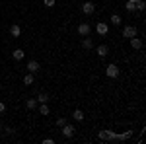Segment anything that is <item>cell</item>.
I'll return each instance as SVG.
<instances>
[{"label": "cell", "mask_w": 146, "mask_h": 144, "mask_svg": "<svg viewBox=\"0 0 146 144\" xmlns=\"http://www.w3.org/2000/svg\"><path fill=\"white\" fill-rule=\"evenodd\" d=\"M66 119H64V117H60V119H56V127H58V129H60V127H62V125H66Z\"/></svg>", "instance_id": "cell-22"}, {"label": "cell", "mask_w": 146, "mask_h": 144, "mask_svg": "<svg viewBox=\"0 0 146 144\" xmlns=\"http://www.w3.org/2000/svg\"><path fill=\"white\" fill-rule=\"evenodd\" d=\"M82 12H84L86 16H92V14L96 12V4H94L92 0H84V4H82Z\"/></svg>", "instance_id": "cell-6"}, {"label": "cell", "mask_w": 146, "mask_h": 144, "mask_svg": "<svg viewBox=\"0 0 146 144\" xmlns=\"http://www.w3.org/2000/svg\"><path fill=\"white\" fill-rule=\"evenodd\" d=\"M12 56H14V60H22L23 56H25V51L23 49H14L12 51Z\"/></svg>", "instance_id": "cell-15"}, {"label": "cell", "mask_w": 146, "mask_h": 144, "mask_svg": "<svg viewBox=\"0 0 146 144\" xmlns=\"http://www.w3.org/2000/svg\"><path fill=\"white\" fill-rule=\"evenodd\" d=\"M92 33V25L88 22H82L78 25V35L80 37H86V35H90Z\"/></svg>", "instance_id": "cell-8"}, {"label": "cell", "mask_w": 146, "mask_h": 144, "mask_svg": "<svg viewBox=\"0 0 146 144\" xmlns=\"http://www.w3.org/2000/svg\"><path fill=\"white\" fill-rule=\"evenodd\" d=\"M41 142H43V144H55V140H53V138H43Z\"/></svg>", "instance_id": "cell-23"}, {"label": "cell", "mask_w": 146, "mask_h": 144, "mask_svg": "<svg viewBox=\"0 0 146 144\" xmlns=\"http://www.w3.org/2000/svg\"><path fill=\"white\" fill-rule=\"evenodd\" d=\"M135 134V131H125V133H115V131H100L98 138L100 140H107V142H121V140H129Z\"/></svg>", "instance_id": "cell-1"}, {"label": "cell", "mask_w": 146, "mask_h": 144, "mask_svg": "<svg viewBox=\"0 0 146 144\" xmlns=\"http://www.w3.org/2000/svg\"><path fill=\"white\" fill-rule=\"evenodd\" d=\"M82 47L86 49V51H90V49H94V41H92L90 35H86L84 39H82Z\"/></svg>", "instance_id": "cell-13"}, {"label": "cell", "mask_w": 146, "mask_h": 144, "mask_svg": "<svg viewBox=\"0 0 146 144\" xmlns=\"http://www.w3.org/2000/svg\"><path fill=\"white\" fill-rule=\"evenodd\" d=\"M25 68H27V72H31V74H37V72H41V62H39V60H29Z\"/></svg>", "instance_id": "cell-9"}, {"label": "cell", "mask_w": 146, "mask_h": 144, "mask_svg": "<svg viewBox=\"0 0 146 144\" xmlns=\"http://www.w3.org/2000/svg\"><path fill=\"white\" fill-rule=\"evenodd\" d=\"M60 129H62V136H64V138H72V136H74V133H76V127H74L72 123L62 125Z\"/></svg>", "instance_id": "cell-5"}, {"label": "cell", "mask_w": 146, "mask_h": 144, "mask_svg": "<svg viewBox=\"0 0 146 144\" xmlns=\"http://www.w3.org/2000/svg\"><path fill=\"white\" fill-rule=\"evenodd\" d=\"M109 23H113V25H117V27H119V25L123 23V18H121L119 14H111V18H109Z\"/></svg>", "instance_id": "cell-14"}, {"label": "cell", "mask_w": 146, "mask_h": 144, "mask_svg": "<svg viewBox=\"0 0 146 144\" xmlns=\"http://www.w3.org/2000/svg\"><path fill=\"white\" fill-rule=\"evenodd\" d=\"M35 100H37V103H49V101H51V98H49V94H47V92H41Z\"/></svg>", "instance_id": "cell-16"}, {"label": "cell", "mask_w": 146, "mask_h": 144, "mask_svg": "<svg viewBox=\"0 0 146 144\" xmlns=\"http://www.w3.org/2000/svg\"><path fill=\"white\" fill-rule=\"evenodd\" d=\"M2 131H6L8 134H14V129H10V127H6V129H2Z\"/></svg>", "instance_id": "cell-25"}, {"label": "cell", "mask_w": 146, "mask_h": 144, "mask_svg": "<svg viewBox=\"0 0 146 144\" xmlns=\"http://www.w3.org/2000/svg\"><path fill=\"white\" fill-rule=\"evenodd\" d=\"M96 33L101 35V37H103V35H107V33H109V23L98 22V23H96Z\"/></svg>", "instance_id": "cell-7"}, {"label": "cell", "mask_w": 146, "mask_h": 144, "mask_svg": "<svg viewBox=\"0 0 146 144\" xmlns=\"http://www.w3.org/2000/svg\"><path fill=\"white\" fill-rule=\"evenodd\" d=\"M119 74H121V68L117 66L115 62H111V64L105 66V76L107 78H119Z\"/></svg>", "instance_id": "cell-3"}, {"label": "cell", "mask_w": 146, "mask_h": 144, "mask_svg": "<svg viewBox=\"0 0 146 144\" xmlns=\"http://www.w3.org/2000/svg\"><path fill=\"white\" fill-rule=\"evenodd\" d=\"M43 4H45L47 8H53V6L56 4V0H43Z\"/></svg>", "instance_id": "cell-21"}, {"label": "cell", "mask_w": 146, "mask_h": 144, "mask_svg": "<svg viewBox=\"0 0 146 144\" xmlns=\"http://www.w3.org/2000/svg\"><path fill=\"white\" fill-rule=\"evenodd\" d=\"M96 53H98V56L105 58V56L109 55V47L107 45H100V47H96Z\"/></svg>", "instance_id": "cell-11"}, {"label": "cell", "mask_w": 146, "mask_h": 144, "mask_svg": "<svg viewBox=\"0 0 146 144\" xmlns=\"http://www.w3.org/2000/svg\"><path fill=\"white\" fill-rule=\"evenodd\" d=\"M2 129H4V127H2V123H0V133H2Z\"/></svg>", "instance_id": "cell-26"}, {"label": "cell", "mask_w": 146, "mask_h": 144, "mask_svg": "<svg viewBox=\"0 0 146 144\" xmlns=\"http://www.w3.org/2000/svg\"><path fill=\"white\" fill-rule=\"evenodd\" d=\"M72 119H74V121H84V111H82V109H74Z\"/></svg>", "instance_id": "cell-18"}, {"label": "cell", "mask_w": 146, "mask_h": 144, "mask_svg": "<svg viewBox=\"0 0 146 144\" xmlns=\"http://www.w3.org/2000/svg\"><path fill=\"white\" fill-rule=\"evenodd\" d=\"M10 35L12 37H20V35H22V27H20L18 23H12L10 25Z\"/></svg>", "instance_id": "cell-12"}, {"label": "cell", "mask_w": 146, "mask_h": 144, "mask_svg": "<svg viewBox=\"0 0 146 144\" xmlns=\"http://www.w3.org/2000/svg\"><path fill=\"white\" fill-rule=\"evenodd\" d=\"M144 0H127L125 2V10L127 12H142L144 10Z\"/></svg>", "instance_id": "cell-2"}, {"label": "cell", "mask_w": 146, "mask_h": 144, "mask_svg": "<svg viewBox=\"0 0 146 144\" xmlns=\"http://www.w3.org/2000/svg\"><path fill=\"white\" fill-rule=\"evenodd\" d=\"M125 39H131V37H135L138 35V29H136V25H123V33H121Z\"/></svg>", "instance_id": "cell-4"}, {"label": "cell", "mask_w": 146, "mask_h": 144, "mask_svg": "<svg viewBox=\"0 0 146 144\" xmlns=\"http://www.w3.org/2000/svg\"><path fill=\"white\" fill-rule=\"evenodd\" d=\"M101 2H105V0H101Z\"/></svg>", "instance_id": "cell-27"}, {"label": "cell", "mask_w": 146, "mask_h": 144, "mask_svg": "<svg viewBox=\"0 0 146 144\" xmlns=\"http://www.w3.org/2000/svg\"><path fill=\"white\" fill-rule=\"evenodd\" d=\"M37 105H39V103H37V100H35V98H27V100H25V107H27L29 111H33Z\"/></svg>", "instance_id": "cell-17"}, {"label": "cell", "mask_w": 146, "mask_h": 144, "mask_svg": "<svg viewBox=\"0 0 146 144\" xmlns=\"http://www.w3.org/2000/svg\"><path fill=\"white\" fill-rule=\"evenodd\" d=\"M129 43H131V47H133V49H135V51H140V49H142V47H144V41H142V39H140V37H131V39H129Z\"/></svg>", "instance_id": "cell-10"}, {"label": "cell", "mask_w": 146, "mask_h": 144, "mask_svg": "<svg viewBox=\"0 0 146 144\" xmlns=\"http://www.w3.org/2000/svg\"><path fill=\"white\" fill-rule=\"evenodd\" d=\"M33 82H35V78H33V74H31V72H27V74L23 76V84H25V86H31Z\"/></svg>", "instance_id": "cell-19"}, {"label": "cell", "mask_w": 146, "mask_h": 144, "mask_svg": "<svg viewBox=\"0 0 146 144\" xmlns=\"http://www.w3.org/2000/svg\"><path fill=\"white\" fill-rule=\"evenodd\" d=\"M39 111H41V115H49V113H51V109H49L47 103H39Z\"/></svg>", "instance_id": "cell-20"}, {"label": "cell", "mask_w": 146, "mask_h": 144, "mask_svg": "<svg viewBox=\"0 0 146 144\" xmlns=\"http://www.w3.org/2000/svg\"><path fill=\"white\" fill-rule=\"evenodd\" d=\"M4 111H6V105H4V101H0V115H2Z\"/></svg>", "instance_id": "cell-24"}]
</instances>
